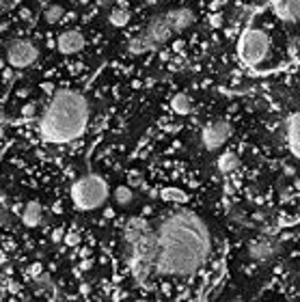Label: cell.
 <instances>
[{"mask_svg": "<svg viewBox=\"0 0 300 302\" xmlns=\"http://www.w3.org/2000/svg\"><path fill=\"white\" fill-rule=\"evenodd\" d=\"M156 244L153 261L162 274L186 277L205 263L212 251L210 231L205 223L193 212H173L162 221Z\"/></svg>", "mask_w": 300, "mask_h": 302, "instance_id": "6da1fadb", "label": "cell"}, {"mask_svg": "<svg viewBox=\"0 0 300 302\" xmlns=\"http://www.w3.org/2000/svg\"><path fill=\"white\" fill-rule=\"evenodd\" d=\"M89 104L76 91H59L39 119V132L50 143H71L85 134Z\"/></svg>", "mask_w": 300, "mask_h": 302, "instance_id": "7a4b0ae2", "label": "cell"}, {"mask_svg": "<svg viewBox=\"0 0 300 302\" xmlns=\"http://www.w3.org/2000/svg\"><path fill=\"white\" fill-rule=\"evenodd\" d=\"M71 199H74L78 209H85V212L97 209L108 199V184L99 175H95V173H89V175L80 177L74 184Z\"/></svg>", "mask_w": 300, "mask_h": 302, "instance_id": "3957f363", "label": "cell"}, {"mask_svg": "<svg viewBox=\"0 0 300 302\" xmlns=\"http://www.w3.org/2000/svg\"><path fill=\"white\" fill-rule=\"evenodd\" d=\"M240 59L247 63V65H257L263 59L268 57L270 52V37L268 33H263L259 29H249L244 31V35L240 37Z\"/></svg>", "mask_w": 300, "mask_h": 302, "instance_id": "277c9868", "label": "cell"}, {"mask_svg": "<svg viewBox=\"0 0 300 302\" xmlns=\"http://www.w3.org/2000/svg\"><path fill=\"white\" fill-rule=\"evenodd\" d=\"M37 59H39V50L33 41L15 39L7 45V61H9V65L15 67V69L31 67Z\"/></svg>", "mask_w": 300, "mask_h": 302, "instance_id": "5b68a950", "label": "cell"}, {"mask_svg": "<svg viewBox=\"0 0 300 302\" xmlns=\"http://www.w3.org/2000/svg\"><path fill=\"white\" fill-rule=\"evenodd\" d=\"M229 136H231V125L227 123V121H212V123H207L205 125V130L201 134V141L205 145V149H218V147H223V145L229 141Z\"/></svg>", "mask_w": 300, "mask_h": 302, "instance_id": "8992f818", "label": "cell"}, {"mask_svg": "<svg viewBox=\"0 0 300 302\" xmlns=\"http://www.w3.org/2000/svg\"><path fill=\"white\" fill-rule=\"evenodd\" d=\"M165 20H167L171 31L181 33V31H186L195 24V13L190 11V9H175V11L165 13Z\"/></svg>", "mask_w": 300, "mask_h": 302, "instance_id": "52a82bcc", "label": "cell"}, {"mask_svg": "<svg viewBox=\"0 0 300 302\" xmlns=\"http://www.w3.org/2000/svg\"><path fill=\"white\" fill-rule=\"evenodd\" d=\"M171 29H169V24H167V20H165V15H156L153 20L149 22V26H147V31H145V35L156 43V45H160V43H167L169 39H171Z\"/></svg>", "mask_w": 300, "mask_h": 302, "instance_id": "ba28073f", "label": "cell"}, {"mask_svg": "<svg viewBox=\"0 0 300 302\" xmlns=\"http://www.w3.org/2000/svg\"><path fill=\"white\" fill-rule=\"evenodd\" d=\"M272 9L279 20H283L287 24L298 22V9H300V0H272Z\"/></svg>", "mask_w": 300, "mask_h": 302, "instance_id": "9c48e42d", "label": "cell"}, {"mask_svg": "<svg viewBox=\"0 0 300 302\" xmlns=\"http://www.w3.org/2000/svg\"><path fill=\"white\" fill-rule=\"evenodd\" d=\"M85 48V37L78 31H65L59 37V50L63 54H76Z\"/></svg>", "mask_w": 300, "mask_h": 302, "instance_id": "30bf717a", "label": "cell"}, {"mask_svg": "<svg viewBox=\"0 0 300 302\" xmlns=\"http://www.w3.org/2000/svg\"><path fill=\"white\" fill-rule=\"evenodd\" d=\"M298 132H300V117L298 115H289L287 121H285V141H287V147L292 151L294 158H298L300 153V143H298Z\"/></svg>", "mask_w": 300, "mask_h": 302, "instance_id": "8fae6325", "label": "cell"}, {"mask_svg": "<svg viewBox=\"0 0 300 302\" xmlns=\"http://www.w3.org/2000/svg\"><path fill=\"white\" fill-rule=\"evenodd\" d=\"M275 255V244L268 240H253L251 242V257L253 259H268Z\"/></svg>", "mask_w": 300, "mask_h": 302, "instance_id": "7c38bea8", "label": "cell"}, {"mask_svg": "<svg viewBox=\"0 0 300 302\" xmlns=\"http://www.w3.org/2000/svg\"><path fill=\"white\" fill-rule=\"evenodd\" d=\"M22 223L26 227H37L41 223V205L37 203V201H31L29 205L24 207L22 212Z\"/></svg>", "mask_w": 300, "mask_h": 302, "instance_id": "4fadbf2b", "label": "cell"}, {"mask_svg": "<svg viewBox=\"0 0 300 302\" xmlns=\"http://www.w3.org/2000/svg\"><path fill=\"white\" fill-rule=\"evenodd\" d=\"M216 167H218V171H221L223 175H227V173H233L235 169L240 167V158H238V155H235L233 151H225L221 158H218Z\"/></svg>", "mask_w": 300, "mask_h": 302, "instance_id": "5bb4252c", "label": "cell"}, {"mask_svg": "<svg viewBox=\"0 0 300 302\" xmlns=\"http://www.w3.org/2000/svg\"><path fill=\"white\" fill-rule=\"evenodd\" d=\"M158 45L153 43L147 35H139V37H134L132 41H130V45H128V50L132 52V54H143V52H151V50H156Z\"/></svg>", "mask_w": 300, "mask_h": 302, "instance_id": "9a60e30c", "label": "cell"}, {"mask_svg": "<svg viewBox=\"0 0 300 302\" xmlns=\"http://www.w3.org/2000/svg\"><path fill=\"white\" fill-rule=\"evenodd\" d=\"M190 108H193V104H190V97L184 95V93H179L171 99V111L175 113V115H188L190 113Z\"/></svg>", "mask_w": 300, "mask_h": 302, "instance_id": "2e32d148", "label": "cell"}, {"mask_svg": "<svg viewBox=\"0 0 300 302\" xmlns=\"http://www.w3.org/2000/svg\"><path fill=\"white\" fill-rule=\"evenodd\" d=\"M160 197L165 201H169V203H186V201H188L186 192L179 190V188H165L160 192Z\"/></svg>", "mask_w": 300, "mask_h": 302, "instance_id": "e0dca14e", "label": "cell"}, {"mask_svg": "<svg viewBox=\"0 0 300 302\" xmlns=\"http://www.w3.org/2000/svg\"><path fill=\"white\" fill-rule=\"evenodd\" d=\"M115 201L121 207H128V205H132V201H134V192L128 186H119L115 190Z\"/></svg>", "mask_w": 300, "mask_h": 302, "instance_id": "ac0fdd59", "label": "cell"}, {"mask_svg": "<svg viewBox=\"0 0 300 302\" xmlns=\"http://www.w3.org/2000/svg\"><path fill=\"white\" fill-rule=\"evenodd\" d=\"M108 20H111L113 26L121 29V26H125V24L130 22V13H128V11H123V9H113V11H111V17H108Z\"/></svg>", "mask_w": 300, "mask_h": 302, "instance_id": "d6986e66", "label": "cell"}, {"mask_svg": "<svg viewBox=\"0 0 300 302\" xmlns=\"http://www.w3.org/2000/svg\"><path fill=\"white\" fill-rule=\"evenodd\" d=\"M63 15H65V9H63L61 5H50L48 9H45V13H43L45 22H50V24H57Z\"/></svg>", "mask_w": 300, "mask_h": 302, "instance_id": "ffe728a7", "label": "cell"}, {"mask_svg": "<svg viewBox=\"0 0 300 302\" xmlns=\"http://www.w3.org/2000/svg\"><path fill=\"white\" fill-rule=\"evenodd\" d=\"M35 115H37V106H35V104H26L22 108V117L24 119H33Z\"/></svg>", "mask_w": 300, "mask_h": 302, "instance_id": "44dd1931", "label": "cell"}, {"mask_svg": "<svg viewBox=\"0 0 300 302\" xmlns=\"http://www.w3.org/2000/svg\"><path fill=\"white\" fill-rule=\"evenodd\" d=\"M65 242H67L69 246H78V244H80V235H78V233H67V235H65Z\"/></svg>", "mask_w": 300, "mask_h": 302, "instance_id": "7402d4cb", "label": "cell"}, {"mask_svg": "<svg viewBox=\"0 0 300 302\" xmlns=\"http://www.w3.org/2000/svg\"><path fill=\"white\" fill-rule=\"evenodd\" d=\"M210 24L214 26V29H218V26H223V15H221V13H214V15L210 17Z\"/></svg>", "mask_w": 300, "mask_h": 302, "instance_id": "603a6c76", "label": "cell"}, {"mask_svg": "<svg viewBox=\"0 0 300 302\" xmlns=\"http://www.w3.org/2000/svg\"><path fill=\"white\" fill-rule=\"evenodd\" d=\"M0 223H3V225H9V214L5 212V209H0Z\"/></svg>", "mask_w": 300, "mask_h": 302, "instance_id": "cb8c5ba5", "label": "cell"}, {"mask_svg": "<svg viewBox=\"0 0 300 302\" xmlns=\"http://www.w3.org/2000/svg\"><path fill=\"white\" fill-rule=\"evenodd\" d=\"M223 7V0H216V3H212V11H216V9Z\"/></svg>", "mask_w": 300, "mask_h": 302, "instance_id": "d4e9b609", "label": "cell"}, {"mask_svg": "<svg viewBox=\"0 0 300 302\" xmlns=\"http://www.w3.org/2000/svg\"><path fill=\"white\" fill-rule=\"evenodd\" d=\"M13 78V71L11 69H5V80H11Z\"/></svg>", "mask_w": 300, "mask_h": 302, "instance_id": "484cf974", "label": "cell"}, {"mask_svg": "<svg viewBox=\"0 0 300 302\" xmlns=\"http://www.w3.org/2000/svg\"><path fill=\"white\" fill-rule=\"evenodd\" d=\"M17 95H20V97H26V95H29V89H20V91H17Z\"/></svg>", "mask_w": 300, "mask_h": 302, "instance_id": "4316f807", "label": "cell"}, {"mask_svg": "<svg viewBox=\"0 0 300 302\" xmlns=\"http://www.w3.org/2000/svg\"><path fill=\"white\" fill-rule=\"evenodd\" d=\"M91 265H93V261H85V263H83V270H89Z\"/></svg>", "mask_w": 300, "mask_h": 302, "instance_id": "83f0119b", "label": "cell"}, {"mask_svg": "<svg viewBox=\"0 0 300 302\" xmlns=\"http://www.w3.org/2000/svg\"><path fill=\"white\" fill-rule=\"evenodd\" d=\"M3 65H5V63H3V61H0V69H3Z\"/></svg>", "mask_w": 300, "mask_h": 302, "instance_id": "f1b7e54d", "label": "cell"}, {"mask_svg": "<svg viewBox=\"0 0 300 302\" xmlns=\"http://www.w3.org/2000/svg\"><path fill=\"white\" fill-rule=\"evenodd\" d=\"M3 3H7V0H0V5H3Z\"/></svg>", "mask_w": 300, "mask_h": 302, "instance_id": "f546056e", "label": "cell"}]
</instances>
